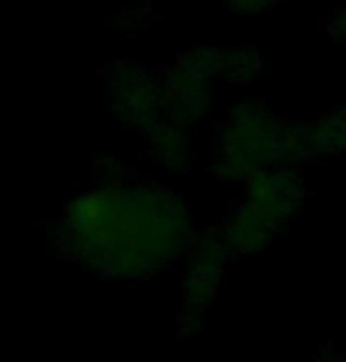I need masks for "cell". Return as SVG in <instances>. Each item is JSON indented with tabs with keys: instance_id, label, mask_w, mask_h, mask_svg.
<instances>
[{
	"instance_id": "obj_2",
	"label": "cell",
	"mask_w": 346,
	"mask_h": 362,
	"mask_svg": "<svg viewBox=\"0 0 346 362\" xmlns=\"http://www.w3.org/2000/svg\"><path fill=\"white\" fill-rule=\"evenodd\" d=\"M335 33H342V36L346 38V12L335 22Z\"/></svg>"
},
{
	"instance_id": "obj_1",
	"label": "cell",
	"mask_w": 346,
	"mask_h": 362,
	"mask_svg": "<svg viewBox=\"0 0 346 362\" xmlns=\"http://www.w3.org/2000/svg\"><path fill=\"white\" fill-rule=\"evenodd\" d=\"M230 8L242 10V12H256V10H266L277 0H226Z\"/></svg>"
}]
</instances>
